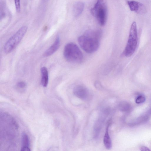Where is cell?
<instances>
[{
  "instance_id": "6da1fadb",
  "label": "cell",
  "mask_w": 151,
  "mask_h": 151,
  "mask_svg": "<svg viewBox=\"0 0 151 151\" xmlns=\"http://www.w3.org/2000/svg\"><path fill=\"white\" fill-rule=\"evenodd\" d=\"M102 31L99 29L87 31L78 39V43L85 52L91 53L97 51L100 46Z\"/></svg>"
},
{
  "instance_id": "7a4b0ae2",
  "label": "cell",
  "mask_w": 151,
  "mask_h": 151,
  "mask_svg": "<svg viewBox=\"0 0 151 151\" xmlns=\"http://www.w3.org/2000/svg\"><path fill=\"white\" fill-rule=\"evenodd\" d=\"M137 42V24L136 22H134L131 25L127 42L122 55L127 57L131 56L136 49Z\"/></svg>"
},
{
  "instance_id": "3957f363",
  "label": "cell",
  "mask_w": 151,
  "mask_h": 151,
  "mask_svg": "<svg viewBox=\"0 0 151 151\" xmlns=\"http://www.w3.org/2000/svg\"><path fill=\"white\" fill-rule=\"evenodd\" d=\"M63 55L69 62L75 63H81L83 59V55L78 47L75 43L70 42L65 46Z\"/></svg>"
},
{
  "instance_id": "277c9868",
  "label": "cell",
  "mask_w": 151,
  "mask_h": 151,
  "mask_svg": "<svg viewBox=\"0 0 151 151\" xmlns=\"http://www.w3.org/2000/svg\"><path fill=\"white\" fill-rule=\"evenodd\" d=\"M91 12L100 25H105L107 19V8L104 0H97L94 7L91 9Z\"/></svg>"
},
{
  "instance_id": "5b68a950",
  "label": "cell",
  "mask_w": 151,
  "mask_h": 151,
  "mask_svg": "<svg viewBox=\"0 0 151 151\" xmlns=\"http://www.w3.org/2000/svg\"><path fill=\"white\" fill-rule=\"evenodd\" d=\"M27 29V26H23L8 40L4 47L5 53H9L16 48L24 37Z\"/></svg>"
},
{
  "instance_id": "8992f818",
  "label": "cell",
  "mask_w": 151,
  "mask_h": 151,
  "mask_svg": "<svg viewBox=\"0 0 151 151\" xmlns=\"http://www.w3.org/2000/svg\"><path fill=\"white\" fill-rule=\"evenodd\" d=\"M127 2L131 11L139 14H142L145 13L146 8L141 2L134 0L128 1Z\"/></svg>"
},
{
  "instance_id": "52a82bcc",
  "label": "cell",
  "mask_w": 151,
  "mask_h": 151,
  "mask_svg": "<svg viewBox=\"0 0 151 151\" xmlns=\"http://www.w3.org/2000/svg\"><path fill=\"white\" fill-rule=\"evenodd\" d=\"M73 93L76 97L83 100L86 99L89 95L88 91L87 88L81 85L76 86L73 89Z\"/></svg>"
},
{
  "instance_id": "ba28073f",
  "label": "cell",
  "mask_w": 151,
  "mask_h": 151,
  "mask_svg": "<svg viewBox=\"0 0 151 151\" xmlns=\"http://www.w3.org/2000/svg\"><path fill=\"white\" fill-rule=\"evenodd\" d=\"M108 113V110H105L104 111H103V113L100 115L95 123L94 129V135L95 138L98 137L99 134L102 124Z\"/></svg>"
},
{
  "instance_id": "9c48e42d",
  "label": "cell",
  "mask_w": 151,
  "mask_h": 151,
  "mask_svg": "<svg viewBox=\"0 0 151 151\" xmlns=\"http://www.w3.org/2000/svg\"><path fill=\"white\" fill-rule=\"evenodd\" d=\"M60 45V38L59 36H57L54 43L44 52V56L47 57L52 55L58 50Z\"/></svg>"
},
{
  "instance_id": "30bf717a",
  "label": "cell",
  "mask_w": 151,
  "mask_h": 151,
  "mask_svg": "<svg viewBox=\"0 0 151 151\" xmlns=\"http://www.w3.org/2000/svg\"><path fill=\"white\" fill-rule=\"evenodd\" d=\"M84 4L81 1L76 3L73 7V13L75 17L79 16L82 12L84 8Z\"/></svg>"
},
{
  "instance_id": "8fae6325",
  "label": "cell",
  "mask_w": 151,
  "mask_h": 151,
  "mask_svg": "<svg viewBox=\"0 0 151 151\" xmlns=\"http://www.w3.org/2000/svg\"><path fill=\"white\" fill-rule=\"evenodd\" d=\"M41 83L43 87L47 86L48 82V73L46 67H43L41 68Z\"/></svg>"
},
{
  "instance_id": "7c38bea8",
  "label": "cell",
  "mask_w": 151,
  "mask_h": 151,
  "mask_svg": "<svg viewBox=\"0 0 151 151\" xmlns=\"http://www.w3.org/2000/svg\"><path fill=\"white\" fill-rule=\"evenodd\" d=\"M109 124L107 126L103 139L104 146L108 149H111L112 147L111 140L109 133Z\"/></svg>"
},
{
  "instance_id": "4fadbf2b",
  "label": "cell",
  "mask_w": 151,
  "mask_h": 151,
  "mask_svg": "<svg viewBox=\"0 0 151 151\" xmlns=\"http://www.w3.org/2000/svg\"><path fill=\"white\" fill-rule=\"evenodd\" d=\"M118 108L120 111L124 112H128L131 109V106L130 104L127 101H124L119 103Z\"/></svg>"
},
{
  "instance_id": "5bb4252c",
  "label": "cell",
  "mask_w": 151,
  "mask_h": 151,
  "mask_svg": "<svg viewBox=\"0 0 151 151\" xmlns=\"http://www.w3.org/2000/svg\"><path fill=\"white\" fill-rule=\"evenodd\" d=\"M150 116L149 114L147 112L146 114L141 116L138 118L134 122L131 123V125L132 126L137 125L147 122Z\"/></svg>"
},
{
  "instance_id": "9a60e30c",
  "label": "cell",
  "mask_w": 151,
  "mask_h": 151,
  "mask_svg": "<svg viewBox=\"0 0 151 151\" xmlns=\"http://www.w3.org/2000/svg\"><path fill=\"white\" fill-rule=\"evenodd\" d=\"M22 147H29L30 141L28 135L25 132L22 134L21 139Z\"/></svg>"
},
{
  "instance_id": "2e32d148",
  "label": "cell",
  "mask_w": 151,
  "mask_h": 151,
  "mask_svg": "<svg viewBox=\"0 0 151 151\" xmlns=\"http://www.w3.org/2000/svg\"><path fill=\"white\" fill-rule=\"evenodd\" d=\"M145 100V96L142 95H139L135 99V102L137 104H140L144 102Z\"/></svg>"
},
{
  "instance_id": "e0dca14e",
  "label": "cell",
  "mask_w": 151,
  "mask_h": 151,
  "mask_svg": "<svg viewBox=\"0 0 151 151\" xmlns=\"http://www.w3.org/2000/svg\"><path fill=\"white\" fill-rule=\"evenodd\" d=\"M16 11L18 12L20 11V0H14Z\"/></svg>"
},
{
  "instance_id": "ac0fdd59",
  "label": "cell",
  "mask_w": 151,
  "mask_h": 151,
  "mask_svg": "<svg viewBox=\"0 0 151 151\" xmlns=\"http://www.w3.org/2000/svg\"><path fill=\"white\" fill-rule=\"evenodd\" d=\"M17 86L19 88H23L26 87V84L24 81H20L18 83Z\"/></svg>"
},
{
  "instance_id": "d6986e66",
  "label": "cell",
  "mask_w": 151,
  "mask_h": 151,
  "mask_svg": "<svg viewBox=\"0 0 151 151\" xmlns=\"http://www.w3.org/2000/svg\"><path fill=\"white\" fill-rule=\"evenodd\" d=\"M142 151H150V150L148 147L145 146H142L140 148Z\"/></svg>"
},
{
  "instance_id": "ffe728a7",
  "label": "cell",
  "mask_w": 151,
  "mask_h": 151,
  "mask_svg": "<svg viewBox=\"0 0 151 151\" xmlns=\"http://www.w3.org/2000/svg\"><path fill=\"white\" fill-rule=\"evenodd\" d=\"M21 150L22 151H30V150L29 147H22Z\"/></svg>"
}]
</instances>
